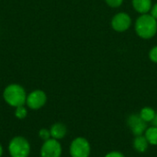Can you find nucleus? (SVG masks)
Listing matches in <instances>:
<instances>
[{
	"mask_svg": "<svg viewBox=\"0 0 157 157\" xmlns=\"http://www.w3.org/2000/svg\"><path fill=\"white\" fill-rule=\"evenodd\" d=\"M3 97L7 105L17 107L26 104L27 93L22 86L18 84H10L4 90Z\"/></svg>",
	"mask_w": 157,
	"mask_h": 157,
	"instance_id": "nucleus-2",
	"label": "nucleus"
},
{
	"mask_svg": "<svg viewBox=\"0 0 157 157\" xmlns=\"http://www.w3.org/2000/svg\"><path fill=\"white\" fill-rule=\"evenodd\" d=\"M152 125L157 128V113L155 114V118L152 120Z\"/></svg>",
	"mask_w": 157,
	"mask_h": 157,
	"instance_id": "nucleus-20",
	"label": "nucleus"
},
{
	"mask_svg": "<svg viewBox=\"0 0 157 157\" xmlns=\"http://www.w3.org/2000/svg\"><path fill=\"white\" fill-rule=\"evenodd\" d=\"M144 136L147 139L149 144L152 145H157V128L155 126H152L150 128H147Z\"/></svg>",
	"mask_w": 157,
	"mask_h": 157,
	"instance_id": "nucleus-12",
	"label": "nucleus"
},
{
	"mask_svg": "<svg viewBox=\"0 0 157 157\" xmlns=\"http://www.w3.org/2000/svg\"><path fill=\"white\" fill-rule=\"evenodd\" d=\"M47 102L46 93L41 90H35L27 95L26 105L32 110H38L44 106Z\"/></svg>",
	"mask_w": 157,
	"mask_h": 157,
	"instance_id": "nucleus-6",
	"label": "nucleus"
},
{
	"mask_svg": "<svg viewBox=\"0 0 157 157\" xmlns=\"http://www.w3.org/2000/svg\"><path fill=\"white\" fill-rule=\"evenodd\" d=\"M132 6L137 12L147 14L153 6L152 0H132Z\"/></svg>",
	"mask_w": 157,
	"mask_h": 157,
	"instance_id": "nucleus-10",
	"label": "nucleus"
},
{
	"mask_svg": "<svg viewBox=\"0 0 157 157\" xmlns=\"http://www.w3.org/2000/svg\"><path fill=\"white\" fill-rule=\"evenodd\" d=\"M3 153H4V149H3L2 144L0 143V157H2V155H3Z\"/></svg>",
	"mask_w": 157,
	"mask_h": 157,
	"instance_id": "nucleus-21",
	"label": "nucleus"
},
{
	"mask_svg": "<svg viewBox=\"0 0 157 157\" xmlns=\"http://www.w3.org/2000/svg\"><path fill=\"white\" fill-rule=\"evenodd\" d=\"M151 16H153L155 19L157 20V3L156 4H155L153 6H152V8H151Z\"/></svg>",
	"mask_w": 157,
	"mask_h": 157,
	"instance_id": "nucleus-19",
	"label": "nucleus"
},
{
	"mask_svg": "<svg viewBox=\"0 0 157 157\" xmlns=\"http://www.w3.org/2000/svg\"><path fill=\"white\" fill-rule=\"evenodd\" d=\"M149 146V143L145 136L140 135V136H135V139L133 140V148L139 152V153H144Z\"/></svg>",
	"mask_w": 157,
	"mask_h": 157,
	"instance_id": "nucleus-11",
	"label": "nucleus"
},
{
	"mask_svg": "<svg viewBox=\"0 0 157 157\" xmlns=\"http://www.w3.org/2000/svg\"><path fill=\"white\" fill-rule=\"evenodd\" d=\"M105 157H125L123 155V154H121V152H117V151H114V152H110L109 153L108 155H106Z\"/></svg>",
	"mask_w": 157,
	"mask_h": 157,
	"instance_id": "nucleus-18",
	"label": "nucleus"
},
{
	"mask_svg": "<svg viewBox=\"0 0 157 157\" xmlns=\"http://www.w3.org/2000/svg\"><path fill=\"white\" fill-rule=\"evenodd\" d=\"M28 115V110L24 105H19L17 107H16L15 110V116L18 119H24Z\"/></svg>",
	"mask_w": 157,
	"mask_h": 157,
	"instance_id": "nucleus-14",
	"label": "nucleus"
},
{
	"mask_svg": "<svg viewBox=\"0 0 157 157\" xmlns=\"http://www.w3.org/2000/svg\"><path fill=\"white\" fill-rule=\"evenodd\" d=\"M69 152L72 157H89L91 146L86 138L77 137L71 143Z\"/></svg>",
	"mask_w": 157,
	"mask_h": 157,
	"instance_id": "nucleus-4",
	"label": "nucleus"
},
{
	"mask_svg": "<svg viewBox=\"0 0 157 157\" xmlns=\"http://www.w3.org/2000/svg\"><path fill=\"white\" fill-rule=\"evenodd\" d=\"M155 114H156V112L153 108H151V107H144V108H143L141 110L139 115L141 116V118L145 122L148 123V122H152V120L155 117Z\"/></svg>",
	"mask_w": 157,
	"mask_h": 157,
	"instance_id": "nucleus-13",
	"label": "nucleus"
},
{
	"mask_svg": "<svg viewBox=\"0 0 157 157\" xmlns=\"http://www.w3.org/2000/svg\"><path fill=\"white\" fill-rule=\"evenodd\" d=\"M63 153V148L58 140L51 138L45 142H43L40 155V157H61Z\"/></svg>",
	"mask_w": 157,
	"mask_h": 157,
	"instance_id": "nucleus-5",
	"label": "nucleus"
},
{
	"mask_svg": "<svg viewBox=\"0 0 157 157\" xmlns=\"http://www.w3.org/2000/svg\"><path fill=\"white\" fill-rule=\"evenodd\" d=\"M8 153L11 157H29L30 143L25 137L16 136L8 143Z\"/></svg>",
	"mask_w": 157,
	"mask_h": 157,
	"instance_id": "nucleus-3",
	"label": "nucleus"
},
{
	"mask_svg": "<svg viewBox=\"0 0 157 157\" xmlns=\"http://www.w3.org/2000/svg\"><path fill=\"white\" fill-rule=\"evenodd\" d=\"M39 137H40V139L42 140L43 142H45V141L51 139L52 136H51V131H50V130L45 129V128H44V129H40V131H39Z\"/></svg>",
	"mask_w": 157,
	"mask_h": 157,
	"instance_id": "nucleus-15",
	"label": "nucleus"
},
{
	"mask_svg": "<svg viewBox=\"0 0 157 157\" xmlns=\"http://www.w3.org/2000/svg\"><path fill=\"white\" fill-rule=\"evenodd\" d=\"M127 123L134 136L143 135L147 129V122H145L140 115H131L128 118Z\"/></svg>",
	"mask_w": 157,
	"mask_h": 157,
	"instance_id": "nucleus-7",
	"label": "nucleus"
},
{
	"mask_svg": "<svg viewBox=\"0 0 157 157\" xmlns=\"http://www.w3.org/2000/svg\"><path fill=\"white\" fill-rule=\"evenodd\" d=\"M105 1L111 7H118L123 3V0H105Z\"/></svg>",
	"mask_w": 157,
	"mask_h": 157,
	"instance_id": "nucleus-16",
	"label": "nucleus"
},
{
	"mask_svg": "<svg viewBox=\"0 0 157 157\" xmlns=\"http://www.w3.org/2000/svg\"><path fill=\"white\" fill-rule=\"evenodd\" d=\"M149 57L154 63H157V45L152 48V50L149 53Z\"/></svg>",
	"mask_w": 157,
	"mask_h": 157,
	"instance_id": "nucleus-17",
	"label": "nucleus"
},
{
	"mask_svg": "<svg viewBox=\"0 0 157 157\" xmlns=\"http://www.w3.org/2000/svg\"><path fill=\"white\" fill-rule=\"evenodd\" d=\"M50 131H51L52 138L60 141L65 137V135L67 133V128L64 124H63L61 122H57V123H54L51 127Z\"/></svg>",
	"mask_w": 157,
	"mask_h": 157,
	"instance_id": "nucleus-9",
	"label": "nucleus"
},
{
	"mask_svg": "<svg viewBox=\"0 0 157 157\" xmlns=\"http://www.w3.org/2000/svg\"><path fill=\"white\" fill-rule=\"evenodd\" d=\"M135 31L143 39H150L157 32V20L149 14H142L135 22Z\"/></svg>",
	"mask_w": 157,
	"mask_h": 157,
	"instance_id": "nucleus-1",
	"label": "nucleus"
},
{
	"mask_svg": "<svg viewBox=\"0 0 157 157\" xmlns=\"http://www.w3.org/2000/svg\"><path fill=\"white\" fill-rule=\"evenodd\" d=\"M132 25V19L131 17L124 12H120L116 14L112 20H111V26L113 30L119 32H122L127 31Z\"/></svg>",
	"mask_w": 157,
	"mask_h": 157,
	"instance_id": "nucleus-8",
	"label": "nucleus"
}]
</instances>
